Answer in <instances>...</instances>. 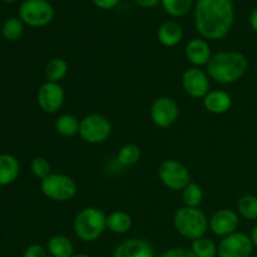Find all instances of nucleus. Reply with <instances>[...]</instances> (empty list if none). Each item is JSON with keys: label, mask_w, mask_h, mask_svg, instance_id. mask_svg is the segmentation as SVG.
<instances>
[{"label": "nucleus", "mask_w": 257, "mask_h": 257, "mask_svg": "<svg viewBox=\"0 0 257 257\" xmlns=\"http://www.w3.org/2000/svg\"><path fill=\"white\" fill-rule=\"evenodd\" d=\"M237 210L246 220H257V196L246 195L238 200Z\"/></svg>", "instance_id": "393cba45"}, {"label": "nucleus", "mask_w": 257, "mask_h": 257, "mask_svg": "<svg viewBox=\"0 0 257 257\" xmlns=\"http://www.w3.org/2000/svg\"><path fill=\"white\" fill-rule=\"evenodd\" d=\"M112 132L109 120L100 114H89L80 120L79 135L85 142L97 145L105 142Z\"/></svg>", "instance_id": "0eeeda50"}, {"label": "nucleus", "mask_w": 257, "mask_h": 257, "mask_svg": "<svg viewBox=\"0 0 257 257\" xmlns=\"http://www.w3.org/2000/svg\"><path fill=\"white\" fill-rule=\"evenodd\" d=\"M47 251L52 257H73L74 247L72 241L62 235L53 236L47 246Z\"/></svg>", "instance_id": "6ab92c4d"}, {"label": "nucleus", "mask_w": 257, "mask_h": 257, "mask_svg": "<svg viewBox=\"0 0 257 257\" xmlns=\"http://www.w3.org/2000/svg\"><path fill=\"white\" fill-rule=\"evenodd\" d=\"M73 257H90V256L85 255V253H78V255H74Z\"/></svg>", "instance_id": "c9c22d12"}, {"label": "nucleus", "mask_w": 257, "mask_h": 257, "mask_svg": "<svg viewBox=\"0 0 257 257\" xmlns=\"http://www.w3.org/2000/svg\"><path fill=\"white\" fill-rule=\"evenodd\" d=\"M19 18L29 27H45L54 18V9L47 0H25L19 8Z\"/></svg>", "instance_id": "423d86ee"}, {"label": "nucleus", "mask_w": 257, "mask_h": 257, "mask_svg": "<svg viewBox=\"0 0 257 257\" xmlns=\"http://www.w3.org/2000/svg\"><path fill=\"white\" fill-rule=\"evenodd\" d=\"M235 20L231 0H198L195 8V24L203 38L222 39L228 34Z\"/></svg>", "instance_id": "f257e3e1"}, {"label": "nucleus", "mask_w": 257, "mask_h": 257, "mask_svg": "<svg viewBox=\"0 0 257 257\" xmlns=\"http://www.w3.org/2000/svg\"><path fill=\"white\" fill-rule=\"evenodd\" d=\"M250 237H251V241H252L253 246H256L257 247V225L252 228V231H251Z\"/></svg>", "instance_id": "f704fd0d"}, {"label": "nucleus", "mask_w": 257, "mask_h": 257, "mask_svg": "<svg viewBox=\"0 0 257 257\" xmlns=\"http://www.w3.org/2000/svg\"><path fill=\"white\" fill-rule=\"evenodd\" d=\"M140 7L143 8H152L160 3V0H135Z\"/></svg>", "instance_id": "473e14b6"}, {"label": "nucleus", "mask_w": 257, "mask_h": 257, "mask_svg": "<svg viewBox=\"0 0 257 257\" xmlns=\"http://www.w3.org/2000/svg\"><path fill=\"white\" fill-rule=\"evenodd\" d=\"M157 37L161 44L165 47H175L182 40V28L175 22H166L158 29Z\"/></svg>", "instance_id": "a211bd4d"}, {"label": "nucleus", "mask_w": 257, "mask_h": 257, "mask_svg": "<svg viewBox=\"0 0 257 257\" xmlns=\"http://www.w3.org/2000/svg\"><path fill=\"white\" fill-rule=\"evenodd\" d=\"M68 73V63L62 58H53L45 67V78L47 82L59 83L64 79Z\"/></svg>", "instance_id": "412c9836"}, {"label": "nucleus", "mask_w": 257, "mask_h": 257, "mask_svg": "<svg viewBox=\"0 0 257 257\" xmlns=\"http://www.w3.org/2000/svg\"><path fill=\"white\" fill-rule=\"evenodd\" d=\"M178 104L170 97H160L152 103L150 115L152 122L160 128H168L177 120Z\"/></svg>", "instance_id": "9d476101"}, {"label": "nucleus", "mask_w": 257, "mask_h": 257, "mask_svg": "<svg viewBox=\"0 0 257 257\" xmlns=\"http://www.w3.org/2000/svg\"><path fill=\"white\" fill-rule=\"evenodd\" d=\"M43 195L52 201L67 202L78 192V186L72 177L62 173H50L40 182Z\"/></svg>", "instance_id": "39448f33"}, {"label": "nucleus", "mask_w": 257, "mask_h": 257, "mask_svg": "<svg viewBox=\"0 0 257 257\" xmlns=\"http://www.w3.org/2000/svg\"><path fill=\"white\" fill-rule=\"evenodd\" d=\"M48 251L40 245H32L25 250L23 257H47Z\"/></svg>", "instance_id": "7c9ffc66"}, {"label": "nucleus", "mask_w": 257, "mask_h": 257, "mask_svg": "<svg viewBox=\"0 0 257 257\" xmlns=\"http://www.w3.org/2000/svg\"><path fill=\"white\" fill-rule=\"evenodd\" d=\"M191 250L196 257H216L217 255V246L213 243V241L206 237L193 241Z\"/></svg>", "instance_id": "a878e982"}, {"label": "nucleus", "mask_w": 257, "mask_h": 257, "mask_svg": "<svg viewBox=\"0 0 257 257\" xmlns=\"http://www.w3.org/2000/svg\"><path fill=\"white\" fill-rule=\"evenodd\" d=\"M113 257H155V251L147 241L131 238L115 247Z\"/></svg>", "instance_id": "4468645a"}, {"label": "nucleus", "mask_w": 257, "mask_h": 257, "mask_svg": "<svg viewBox=\"0 0 257 257\" xmlns=\"http://www.w3.org/2000/svg\"><path fill=\"white\" fill-rule=\"evenodd\" d=\"M185 53L188 62L197 68L207 65L210 59L212 58L210 45L203 39L190 40L186 45Z\"/></svg>", "instance_id": "2eb2a0df"}, {"label": "nucleus", "mask_w": 257, "mask_h": 257, "mask_svg": "<svg viewBox=\"0 0 257 257\" xmlns=\"http://www.w3.org/2000/svg\"><path fill=\"white\" fill-rule=\"evenodd\" d=\"M80 122L73 114H62L55 120V130L63 137H73L79 133Z\"/></svg>", "instance_id": "4be33fe9"}, {"label": "nucleus", "mask_w": 257, "mask_h": 257, "mask_svg": "<svg viewBox=\"0 0 257 257\" xmlns=\"http://www.w3.org/2000/svg\"><path fill=\"white\" fill-rule=\"evenodd\" d=\"M24 33V23L20 18H9L2 27V35L9 42L20 39Z\"/></svg>", "instance_id": "b1692460"}, {"label": "nucleus", "mask_w": 257, "mask_h": 257, "mask_svg": "<svg viewBox=\"0 0 257 257\" xmlns=\"http://www.w3.org/2000/svg\"><path fill=\"white\" fill-rule=\"evenodd\" d=\"M158 176L163 185L170 190H183L191 182L190 171L176 160H166L158 167Z\"/></svg>", "instance_id": "6e6552de"}, {"label": "nucleus", "mask_w": 257, "mask_h": 257, "mask_svg": "<svg viewBox=\"0 0 257 257\" xmlns=\"http://www.w3.org/2000/svg\"><path fill=\"white\" fill-rule=\"evenodd\" d=\"M141 158V150L136 145H125L119 150L117 156L118 162L122 166H132Z\"/></svg>", "instance_id": "cd10ccee"}, {"label": "nucleus", "mask_w": 257, "mask_h": 257, "mask_svg": "<svg viewBox=\"0 0 257 257\" xmlns=\"http://www.w3.org/2000/svg\"><path fill=\"white\" fill-rule=\"evenodd\" d=\"M107 228V216L95 207L83 208L74 220V232L79 240L92 242L98 240Z\"/></svg>", "instance_id": "7ed1b4c3"}, {"label": "nucleus", "mask_w": 257, "mask_h": 257, "mask_svg": "<svg viewBox=\"0 0 257 257\" xmlns=\"http://www.w3.org/2000/svg\"><path fill=\"white\" fill-rule=\"evenodd\" d=\"M30 170H32L33 175L37 178H40V180H44L45 177H48L52 173L50 163L44 157H35L30 163Z\"/></svg>", "instance_id": "c85d7f7f"}, {"label": "nucleus", "mask_w": 257, "mask_h": 257, "mask_svg": "<svg viewBox=\"0 0 257 257\" xmlns=\"http://www.w3.org/2000/svg\"><path fill=\"white\" fill-rule=\"evenodd\" d=\"M0 34H2V25H0Z\"/></svg>", "instance_id": "4c0bfd02"}, {"label": "nucleus", "mask_w": 257, "mask_h": 257, "mask_svg": "<svg viewBox=\"0 0 257 257\" xmlns=\"http://www.w3.org/2000/svg\"><path fill=\"white\" fill-rule=\"evenodd\" d=\"M208 222L205 213L200 208L181 207L173 217L175 228L180 235L190 240H197L205 236L208 230Z\"/></svg>", "instance_id": "20e7f679"}, {"label": "nucleus", "mask_w": 257, "mask_h": 257, "mask_svg": "<svg viewBox=\"0 0 257 257\" xmlns=\"http://www.w3.org/2000/svg\"><path fill=\"white\" fill-rule=\"evenodd\" d=\"M132 227V217L124 211H114L107 216V228L114 233H125Z\"/></svg>", "instance_id": "aec40b11"}, {"label": "nucleus", "mask_w": 257, "mask_h": 257, "mask_svg": "<svg viewBox=\"0 0 257 257\" xmlns=\"http://www.w3.org/2000/svg\"><path fill=\"white\" fill-rule=\"evenodd\" d=\"M92 2L93 4H94L95 7L99 8V9L109 10L113 9L114 7H117L119 0H92Z\"/></svg>", "instance_id": "2f4dec72"}, {"label": "nucleus", "mask_w": 257, "mask_h": 257, "mask_svg": "<svg viewBox=\"0 0 257 257\" xmlns=\"http://www.w3.org/2000/svg\"><path fill=\"white\" fill-rule=\"evenodd\" d=\"M232 99L231 95L225 90H210L208 94L203 98V107L213 114H222L231 108Z\"/></svg>", "instance_id": "dca6fc26"}, {"label": "nucleus", "mask_w": 257, "mask_h": 257, "mask_svg": "<svg viewBox=\"0 0 257 257\" xmlns=\"http://www.w3.org/2000/svg\"><path fill=\"white\" fill-rule=\"evenodd\" d=\"M202 188H201V186L198 183L190 182L182 190V200L185 206H187V207L198 208V206L202 202Z\"/></svg>", "instance_id": "5701e85b"}, {"label": "nucleus", "mask_w": 257, "mask_h": 257, "mask_svg": "<svg viewBox=\"0 0 257 257\" xmlns=\"http://www.w3.org/2000/svg\"><path fill=\"white\" fill-rule=\"evenodd\" d=\"M160 257H196L193 255L192 250L186 247H176L165 251Z\"/></svg>", "instance_id": "c756f323"}, {"label": "nucleus", "mask_w": 257, "mask_h": 257, "mask_svg": "<svg viewBox=\"0 0 257 257\" xmlns=\"http://www.w3.org/2000/svg\"><path fill=\"white\" fill-rule=\"evenodd\" d=\"M238 222H240V220H238V216L235 211L222 208V210H218L217 212L213 213L210 222H208V227L216 236L226 237V236L236 232Z\"/></svg>", "instance_id": "ddd939ff"}, {"label": "nucleus", "mask_w": 257, "mask_h": 257, "mask_svg": "<svg viewBox=\"0 0 257 257\" xmlns=\"http://www.w3.org/2000/svg\"><path fill=\"white\" fill-rule=\"evenodd\" d=\"M166 13L172 17H183L190 12L192 0H162Z\"/></svg>", "instance_id": "bb28decb"}, {"label": "nucleus", "mask_w": 257, "mask_h": 257, "mask_svg": "<svg viewBox=\"0 0 257 257\" xmlns=\"http://www.w3.org/2000/svg\"><path fill=\"white\" fill-rule=\"evenodd\" d=\"M5 3H8V4H12V3H14L15 0H4Z\"/></svg>", "instance_id": "e433bc0d"}, {"label": "nucleus", "mask_w": 257, "mask_h": 257, "mask_svg": "<svg viewBox=\"0 0 257 257\" xmlns=\"http://www.w3.org/2000/svg\"><path fill=\"white\" fill-rule=\"evenodd\" d=\"M250 25L253 30L257 33V8L252 10L250 15Z\"/></svg>", "instance_id": "72a5a7b5"}, {"label": "nucleus", "mask_w": 257, "mask_h": 257, "mask_svg": "<svg viewBox=\"0 0 257 257\" xmlns=\"http://www.w3.org/2000/svg\"><path fill=\"white\" fill-rule=\"evenodd\" d=\"M64 89L59 83L47 82L38 90V104L45 113H55L64 103Z\"/></svg>", "instance_id": "f8f14e48"}, {"label": "nucleus", "mask_w": 257, "mask_h": 257, "mask_svg": "<svg viewBox=\"0 0 257 257\" xmlns=\"http://www.w3.org/2000/svg\"><path fill=\"white\" fill-rule=\"evenodd\" d=\"M248 62L240 52H220L212 55L207 64V73L211 79L220 84H231L245 75Z\"/></svg>", "instance_id": "f03ea898"}, {"label": "nucleus", "mask_w": 257, "mask_h": 257, "mask_svg": "<svg viewBox=\"0 0 257 257\" xmlns=\"http://www.w3.org/2000/svg\"><path fill=\"white\" fill-rule=\"evenodd\" d=\"M182 85L185 92L196 99L205 98L210 92L208 75L197 67L190 68L183 73Z\"/></svg>", "instance_id": "9b49d317"}, {"label": "nucleus", "mask_w": 257, "mask_h": 257, "mask_svg": "<svg viewBox=\"0 0 257 257\" xmlns=\"http://www.w3.org/2000/svg\"><path fill=\"white\" fill-rule=\"evenodd\" d=\"M19 176V162L12 155H0V186H8Z\"/></svg>", "instance_id": "f3484780"}, {"label": "nucleus", "mask_w": 257, "mask_h": 257, "mask_svg": "<svg viewBox=\"0 0 257 257\" xmlns=\"http://www.w3.org/2000/svg\"><path fill=\"white\" fill-rule=\"evenodd\" d=\"M253 250L251 237L243 232H233L221 240L217 246L220 257H250Z\"/></svg>", "instance_id": "1a4fd4ad"}]
</instances>
